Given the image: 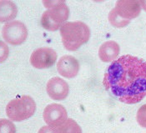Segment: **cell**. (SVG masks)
Returning <instances> with one entry per match:
<instances>
[{
	"label": "cell",
	"mask_w": 146,
	"mask_h": 133,
	"mask_svg": "<svg viewBox=\"0 0 146 133\" xmlns=\"http://www.w3.org/2000/svg\"><path fill=\"white\" fill-rule=\"evenodd\" d=\"M57 58V53L53 49L43 47L38 48L33 51L31 56L30 62L36 69H48L54 64Z\"/></svg>",
	"instance_id": "52a82bcc"
},
{
	"label": "cell",
	"mask_w": 146,
	"mask_h": 133,
	"mask_svg": "<svg viewBox=\"0 0 146 133\" xmlns=\"http://www.w3.org/2000/svg\"><path fill=\"white\" fill-rule=\"evenodd\" d=\"M146 65L143 59L125 55L107 69L103 85L119 101L126 104L140 102L145 96Z\"/></svg>",
	"instance_id": "6da1fadb"
},
{
	"label": "cell",
	"mask_w": 146,
	"mask_h": 133,
	"mask_svg": "<svg viewBox=\"0 0 146 133\" xmlns=\"http://www.w3.org/2000/svg\"><path fill=\"white\" fill-rule=\"evenodd\" d=\"M38 133H59V131L58 128L44 126L39 130Z\"/></svg>",
	"instance_id": "9a60e30c"
},
{
	"label": "cell",
	"mask_w": 146,
	"mask_h": 133,
	"mask_svg": "<svg viewBox=\"0 0 146 133\" xmlns=\"http://www.w3.org/2000/svg\"><path fill=\"white\" fill-rule=\"evenodd\" d=\"M0 123V133H16V126L11 121L6 119H1Z\"/></svg>",
	"instance_id": "5bb4252c"
},
{
	"label": "cell",
	"mask_w": 146,
	"mask_h": 133,
	"mask_svg": "<svg viewBox=\"0 0 146 133\" xmlns=\"http://www.w3.org/2000/svg\"><path fill=\"white\" fill-rule=\"evenodd\" d=\"M69 86L62 78L55 77L47 83L46 92L53 99L61 101L66 98L69 93Z\"/></svg>",
	"instance_id": "30bf717a"
},
{
	"label": "cell",
	"mask_w": 146,
	"mask_h": 133,
	"mask_svg": "<svg viewBox=\"0 0 146 133\" xmlns=\"http://www.w3.org/2000/svg\"><path fill=\"white\" fill-rule=\"evenodd\" d=\"M66 109L61 105L52 103L48 105L43 112L44 121L49 126L58 128L67 119Z\"/></svg>",
	"instance_id": "ba28073f"
},
{
	"label": "cell",
	"mask_w": 146,
	"mask_h": 133,
	"mask_svg": "<svg viewBox=\"0 0 146 133\" xmlns=\"http://www.w3.org/2000/svg\"><path fill=\"white\" fill-rule=\"evenodd\" d=\"M49 8L42 15L41 22L42 27L48 30L54 32L64 24L69 15V10L64 1H43Z\"/></svg>",
	"instance_id": "277c9868"
},
{
	"label": "cell",
	"mask_w": 146,
	"mask_h": 133,
	"mask_svg": "<svg viewBox=\"0 0 146 133\" xmlns=\"http://www.w3.org/2000/svg\"><path fill=\"white\" fill-rule=\"evenodd\" d=\"M1 13L0 20L1 22L14 19L17 13V8L15 3L11 1H1Z\"/></svg>",
	"instance_id": "7c38bea8"
},
{
	"label": "cell",
	"mask_w": 146,
	"mask_h": 133,
	"mask_svg": "<svg viewBox=\"0 0 146 133\" xmlns=\"http://www.w3.org/2000/svg\"><path fill=\"white\" fill-rule=\"evenodd\" d=\"M120 53V46L115 41H107L103 43L99 50L100 59L104 62L115 59Z\"/></svg>",
	"instance_id": "8fae6325"
},
{
	"label": "cell",
	"mask_w": 146,
	"mask_h": 133,
	"mask_svg": "<svg viewBox=\"0 0 146 133\" xmlns=\"http://www.w3.org/2000/svg\"><path fill=\"white\" fill-rule=\"evenodd\" d=\"M36 109V104L33 98L29 95H22L8 103L6 113L11 120L20 122L31 118Z\"/></svg>",
	"instance_id": "5b68a950"
},
{
	"label": "cell",
	"mask_w": 146,
	"mask_h": 133,
	"mask_svg": "<svg viewBox=\"0 0 146 133\" xmlns=\"http://www.w3.org/2000/svg\"><path fill=\"white\" fill-rule=\"evenodd\" d=\"M2 34L6 42L12 45L23 43L28 36V29L26 26L20 21L9 22L3 28Z\"/></svg>",
	"instance_id": "8992f818"
},
{
	"label": "cell",
	"mask_w": 146,
	"mask_h": 133,
	"mask_svg": "<svg viewBox=\"0 0 146 133\" xmlns=\"http://www.w3.org/2000/svg\"><path fill=\"white\" fill-rule=\"evenodd\" d=\"M60 35L65 48L69 51H74L88 41L90 30L82 21L66 22L60 28Z\"/></svg>",
	"instance_id": "7a4b0ae2"
},
{
	"label": "cell",
	"mask_w": 146,
	"mask_h": 133,
	"mask_svg": "<svg viewBox=\"0 0 146 133\" xmlns=\"http://www.w3.org/2000/svg\"><path fill=\"white\" fill-rule=\"evenodd\" d=\"M141 1H117L115 8L108 14V20L113 26L121 28L128 25L132 19L137 17L141 10Z\"/></svg>",
	"instance_id": "3957f363"
},
{
	"label": "cell",
	"mask_w": 146,
	"mask_h": 133,
	"mask_svg": "<svg viewBox=\"0 0 146 133\" xmlns=\"http://www.w3.org/2000/svg\"><path fill=\"white\" fill-rule=\"evenodd\" d=\"M59 133H82V130L77 122L71 118L66 121L58 128Z\"/></svg>",
	"instance_id": "4fadbf2b"
},
{
	"label": "cell",
	"mask_w": 146,
	"mask_h": 133,
	"mask_svg": "<svg viewBox=\"0 0 146 133\" xmlns=\"http://www.w3.org/2000/svg\"><path fill=\"white\" fill-rule=\"evenodd\" d=\"M78 61L72 55H65L61 57L57 64L58 73L66 78L75 77L79 70Z\"/></svg>",
	"instance_id": "9c48e42d"
}]
</instances>
